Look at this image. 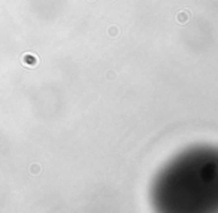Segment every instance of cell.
Wrapping results in <instances>:
<instances>
[{"mask_svg":"<svg viewBox=\"0 0 218 213\" xmlns=\"http://www.w3.org/2000/svg\"><path fill=\"white\" fill-rule=\"evenodd\" d=\"M150 200L157 212H218V148L193 146L179 152L155 174Z\"/></svg>","mask_w":218,"mask_h":213,"instance_id":"1","label":"cell"}]
</instances>
